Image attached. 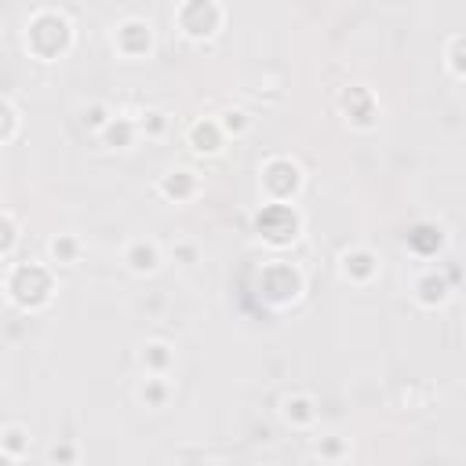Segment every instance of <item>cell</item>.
I'll use <instances>...</instances> for the list:
<instances>
[{
    "instance_id": "1",
    "label": "cell",
    "mask_w": 466,
    "mask_h": 466,
    "mask_svg": "<svg viewBox=\"0 0 466 466\" xmlns=\"http://www.w3.org/2000/svg\"><path fill=\"white\" fill-rule=\"evenodd\" d=\"M259 230L266 233V237H273V240H285V237H292V230H295V219H292V211L288 208H266L263 215H259Z\"/></svg>"
}]
</instances>
